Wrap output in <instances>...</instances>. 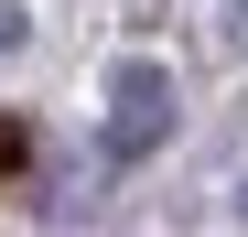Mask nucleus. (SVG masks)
Returning <instances> with one entry per match:
<instances>
[{
  "label": "nucleus",
  "instance_id": "obj_1",
  "mask_svg": "<svg viewBox=\"0 0 248 237\" xmlns=\"http://www.w3.org/2000/svg\"><path fill=\"white\" fill-rule=\"evenodd\" d=\"M173 118H184L173 65H151V54H119V65H108V162L162 151V140H173Z\"/></svg>",
  "mask_w": 248,
  "mask_h": 237
},
{
  "label": "nucleus",
  "instance_id": "obj_2",
  "mask_svg": "<svg viewBox=\"0 0 248 237\" xmlns=\"http://www.w3.org/2000/svg\"><path fill=\"white\" fill-rule=\"evenodd\" d=\"M32 44V11H22V0H0V54H22Z\"/></svg>",
  "mask_w": 248,
  "mask_h": 237
},
{
  "label": "nucleus",
  "instance_id": "obj_3",
  "mask_svg": "<svg viewBox=\"0 0 248 237\" xmlns=\"http://www.w3.org/2000/svg\"><path fill=\"white\" fill-rule=\"evenodd\" d=\"M0 173H22V130H11V118H0Z\"/></svg>",
  "mask_w": 248,
  "mask_h": 237
},
{
  "label": "nucleus",
  "instance_id": "obj_4",
  "mask_svg": "<svg viewBox=\"0 0 248 237\" xmlns=\"http://www.w3.org/2000/svg\"><path fill=\"white\" fill-rule=\"evenodd\" d=\"M227 205H237V226H248V173H237V194H227Z\"/></svg>",
  "mask_w": 248,
  "mask_h": 237
}]
</instances>
